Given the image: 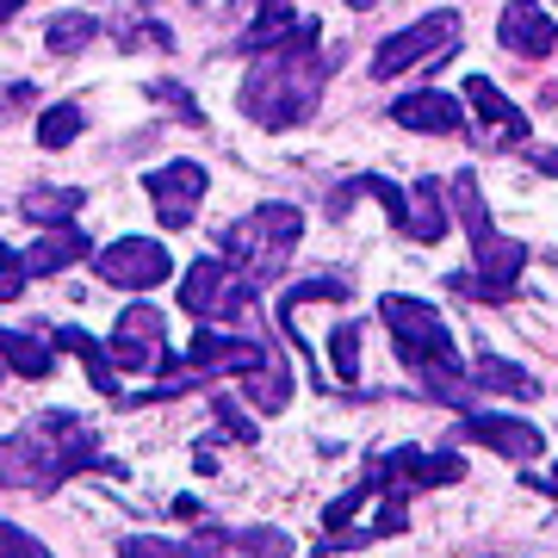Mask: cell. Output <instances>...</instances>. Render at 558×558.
<instances>
[{"instance_id": "obj_1", "label": "cell", "mask_w": 558, "mask_h": 558, "mask_svg": "<svg viewBox=\"0 0 558 558\" xmlns=\"http://www.w3.org/2000/svg\"><path fill=\"white\" fill-rule=\"evenodd\" d=\"M336 57L317 50V20H299L292 38L255 50V69L242 81V112L260 131H292L323 106V81H329Z\"/></svg>"}, {"instance_id": "obj_2", "label": "cell", "mask_w": 558, "mask_h": 558, "mask_svg": "<svg viewBox=\"0 0 558 558\" xmlns=\"http://www.w3.org/2000/svg\"><path fill=\"white\" fill-rule=\"evenodd\" d=\"M75 472H124L119 459H106L94 447V435L81 428L75 416H44L38 428H20V435L0 440V484L7 490H38L50 497L62 478H75Z\"/></svg>"}, {"instance_id": "obj_3", "label": "cell", "mask_w": 558, "mask_h": 558, "mask_svg": "<svg viewBox=\"0 0 558 558\" xmlns=\"http://www.w3.org/2000/svg\"><path fill=\"white\" fill-rule=\"evenodd\" d=\"M447 199H453L459 223H465V236H472L478 299H484V304H509V299H515V279L527 274V242L502 236L497 223H490V205H484L478 174H472V168H459V174L447 180Z\"/></svg>"}, {"instance_id": "obj_4", "label": "cell", "mask_w": 558, "mask_h": 558, "mask_svg": "<svg viewBox=\"0 0 558 558\" xmlns=\"http://www.w3.org/2000/svg\"><path fill=\"white\" fill-rule=\"evenodd\" d=\"M304 236V218L299 205H255L248 218L223 223V255H230V267H236L248 286H267V279L292 260V248H299Z\"/></svg>"}, {"instance_id": "obj_5", "label": "cell", "mask_w": 558, "mask_h": 558, "mask_svg": "<svg viewBox=\"0 0 558 558\" xmlns=\"http://www.w3.org/2000/svg\"><path fill=\"white\" fill-rule=\"evenodd\" d=\"M379 317L410 366H459V348H453V336H447V323H440L435 304L391 292V299H379Z\"/></svg>"}, {"instance_id": "obj_6", "label": "cell", "mask_w": 558, "mask_h": 558, "mask_svg": "<svg viewBox=\"0 0 558 558\" xmlns=\"http://www.w3.org/2000/svg\"><path fill=\"white\" fill-rule=\"evenodd\" d=\"M447 57H459V13L453 7H440V13H428V20L403 25L398 38L379 44V57H373V81H398L403 69H440Z\"/></svg>"}, {"instance_id": "obj_7", "label": "cell", "mask_w": 558, "mask_h": 558, "mask_svg": "<svg viewBox=\"0 0 558 558\" xmlns=\"http://www.w3.org/2000/svg\"><path fill=\"white\" fill-rule=\"evenodd\" d=\"M255 299V286H248V279H230V260L223 255H199L193 260V267H186V274H180V311H186V317H236L242 304Z\"/></svg>"}, {"instance_id": "obj_8", "label": "cell", "mask_w": 558, "mask_h": 558, "mask_svg": "<svg viewBox=\"0 0 558 558\" xmlns=\"http://www.w3.org/2000/svg\"><path fill=\"white\" fill-rule=\"evenodd\" d=\"M94 267H100V279L119 286V292H149V286H161V279L174 274V255H168L156 236H119L112 248L94 255Z\"/></svg>"}, {"instance_id": "obj_9", "label": "cell", "mask_w": 558, "mask_h": 558, "mask_svg": "<svg viewBox=\"0 0 558 558\" xmlns=\"http://www.w3.org/2000/svg\"><path fill=\"white\" fill-rule=\"evenodd\" d=\"M465 478V459L453 453H422V447H398V453L373 459V484L385 497H403V490H428V484H459Z\"/></svg>"}, {"instance_id": "obj_10", "label": "cell", "mask_w": 558, "mask_h": 558, "mask_svg": "<svg viewBox=\"0 0 558 558\" xmlns=\"http://www.w3.org/2000/svg\"><path fill=\"white\" fill-rule=\"evenodd\" d=\"M205 168L199 161H168V168H156V174H143V193L156 199V218L168 223V230H180V223H193V211H199L205 199Z\"/></svg>"}, {"instance_id": "obj_11", "label": "cell", "mask_w": 558, "mask_h": 558, "mask_svg": "<svg viewBox=\"0 0 558 558\" xmlns=\"http://www.w3.org/2000/svg\"><path fill=\"white\" fill-rule=\"evenodd\" d=\"M161 329H168V317H161L156 304H131L119 317V329H112V366H119V373H156L161 366Z\"/></svg>"}, {"instance_id": "obj_12", "label": "cell", "mask_w": 558, "mask_h": 558, "mask_svg": "<svg viewBox=\"0 0 558 558\" xmlns=\"http://www.w3.org/2000/svg\"><path fill=\"white\" fill-rule=\"evenodd\" d=\"M465 435L478 440V447H490V453H502V459H527L534 465L539 453H546V435H539L534 422H515V416H490V410H472L465 416Z\"/></svg>"}, {"instance_id": "obj_13", "label": "cell", "mask_w": 558, "mask_h": 558, "mask_svg": "<svg viewBox=\"0 0 558 558\" xmlns=\"http://www.w3.org/2000/svg\"><path fill=\"white\" fill-rule=\"evenodd\" d=\"M497 38L515 50V57H546L558 44V25H553V13L539 7V0H509L502 7V20H497Z\"/></svg>"}, {"instance_id": "obj_14", "label": "cell", "mask_w": 558, "mask_h": 558, "mask_svg": "<svg viewBox=\"0 0 558 558\" xmlns=\"http://www.w3.org/2000/svg\"><path fill=\"white\" fill-rule=\"evenodd\" d=\"M391 119L403 124V131H428V137H453V131H465V106L453 100V94H403L398 106H391Z\"/></svg>"}, {"instance_id": "obj_15", "label": "cell", "mask_w": 558, "mask_h": 558, "mask_svg": "<svg viewBox=\"0 0 558 558\" xmlns=\"http://www.w3.org/2000/svg\"><path fill=\"white\" fill-rule=\"evenodd\" d=\"M465 100L478 106V119L497 131V143H527V112H521V106H509V94H502L497 81L472 75V81H465Z\"/></svg>"}, {"instance_id": "obj_16", "label": "cell", "mask_w": 558, "mask_h": 558, "mask_svg": "<svg viewBox=\"0 0 558 558\" xmlns=\"http://www.w3.org/2000/svg\"><path fill=\"white\" fill-rule=\"evenodd\" d=\"M242 385H248V403H255L260 416H279L292 403V360L267 348V360H260L255 373H242Z\"/></svg>"}, {"instance_id": "obj_17", "label": "cell", "mask_w": 558, "mask_h": 558, "mask_svg": "<svg viewBox=\"0 0 558 558\" xmlns=\"http://www.w3.org/2000/svg\"><path fill=\"white\" fill-rule=\"evenodd\" d=\"M57 348L81 360V373L94 379V391H100V398H119V366H112V348H100L87 329H57Z\"/></svg>"}, {"instance_id": "obj_18", "label": "cell", "mask_w": 558, "mask_h": 558, "mask_svg": "<svg viewBox=\"0 0 558 558\" xmlns=\"http://www.w3.org/2000/svg\"><path fill=\"white\" fill-rule=\"evenodd\" d=\"M447 186H435V180H416L410 186V211H403V236L410 242H440L447 236Z\"/></svg>"}, {"instance_id": "obj_19", "label": "cell", "mask_w": 558, "mask_h": 558, "mask_svg": "<svg viewBox=\"0 0 558 558\" xmlns=\"http://www.w3.org/2000/svg\"><path fill=\"white\" fill-rule=\"evenodd\" d=\"M465 373H472V385H478V391H502V398H527V403L539 398L534 373H527V366H515V360H502V354H478Z\"/></svg>"}, {"instance_id": "obj_20", "label": "cell", "mask_w": 558, "mask_h": 558, "mask_svg": "<svg viewBox=\"0 0 558 558\" xmlns=\"http://www.w3.org/2000/svg\"><path fill=\"white\" fill-rule=\"evenodd\" d=\"M81 255H94V248H87V230H81V223H57V230L25 255V267H32V274H62V267H75Z\"/></svg>"}, {"instance_id": "obj_21", "label": "cell", "mask_w": 558, "mask_h": 558, "mask_svg": "<svg viewBox=\"0 0 558 558\" xmlns=\"http://www.w3.org/2000/svg\"><path fill=\"white\" fill-rule=\"evenodd\" d=\"M0 366L7 373H20V379H50V348H44V336H32V329H0Z\"/></svg>"}, {"instance_id": "obj_22", "label": "cell", "mask_w": 558, "mask_h": 558, "mask_svg": "<svg viewBox=\"0 0 558 558\" xmlns=\"http://www.w3.org/2000/svg\"><path fill=\"white\" fill-rule=\"evenodd\" d=\"M81 186H32L20 199V211L32 223H44V230H57V223H75V211H81Z\"/></svg>"}, {"instance_id": "obj_23", "label": "cell", "mask_w": 558, "mask_h": 558, "mask_svg": "<svg viewBox=\"0 0 558 558\" xmlns=\"http://www.w3.org/2000/svg\"><path fill=\"white\" fill-rule=\"evenodd\" d=\"M94 32H100V25L87 20V13H57V20L44 25V44H50L57 57H75V50L94 44Z\"/></svg>"}, {"instance_id": "obj_24", "label": "cell", "mask_w": 558, "mask_h": 558, "mask_svg": "<svg viewBox=\"0 0 558 558\" xmlns=\"http://www.w3.org/2000/svg\"><path fill=\"white\" fill-rule=\"evenodd\" d=\"M75 137H81V106L75 100L50 106V112L38 119V143H44V149H69Z\"/></svg>"}, {"instance_id": "obj_25", "label": "cell", "mask_w": 558, "mask_h": 558, "mask_svg": "<svg viewBox=\"0 0 558 558\" xmlns=\"http://www.w3.org/2000/svg\"><path fill=\"white\" fill-rule=\"evenodd\" d=\"M329 366H336L341 385L360 379V323H341L336 336H329Z\"/></svg>"}, {"instance_id": "obj_26", "label": "cell", "mask_w": 558, "mask_h": 558, "mask_svg": "<svg viewBox=\"0 0 558 558\" xmlns=\"http://www.w3.org/2000/svg\"><path fill=\"white\" fill-rule=\"evenodd\" d=\"M25 279H32V267H25V255H13L7 242H0V304H13L25 292Z\"/></svg>"}, {"instance_id": "obj_27", "label": "cell", "mask_w": 558, "mask_h": 558, "mask_svg": "<svg viewBox=\"0 0 558 558\" xmlns=\"http://www.w3.org/2000/svg\"><path fill=\"white\" fill-rule=\"evenodd\" d=\"M0 558H44V546L25 527H13V521H0Z\"/></svg>"}, {"instance_id": "obj_28", "label": "cell", "mask_w": 558, "mask_h": 558, "mask_svg": "<svg viewBox=\"0 0 558 558\" xmlns=\"http://www.w3.org/2000/svg\"><path fill=\"white\" fill-rule=\"evenodd\" d=\"M124 553H131V558H174V553H193V546H180V539H149V534H131V539H124Z\"/></svg>"}, {"instance_id": "obj_29", "label": "cell", "mask_w": 558, "mask_h": 558, "mask_svg": "<svg viewBox=\"0 0 558 558\" xmlns=\"http://www.w3.org/2000/svg\"><path fill=\"white\" fill-rule=\"evenodd\" d=\"M20 106H32V81H7V87H0V124L13 119Z\"/></svg>"}, {"instance_id": "obj_30", "label": "cell", "mask_w": 558, "mask_h": 558, "mask_svg": "<svg viewBox=\"0 0 558 558\" xmlns=\"http://www.w3.org/2000/svg\"><path fill=\"white\" fill-rule=\"evenodd\" d=\"M211 410H218V422H223V428H230V435H236V440H255V422L242 416V410H236V403H230V398H223V403H211Z\"/></svg>"}, {"instance_id": "obj_31", "label": "cell", "mask_w": 558, "mask_h": 558, "mask_svg": "<svg viewBox=\"0 0 558 558\" xmlns=\"http://www.w3.org/2000/svg\"><path fill=\"white\" fill-rule=\"evenodd\" d=\"M534 168H539V174H558V143H553V149H534Z\"/></svg>"}, {"instance_id": "obj_32", "label": "cell", "mask_w": 558, "mask_h": 558, "mask_svg": "<svg viewBox=\"0 0 558 558\" xmlns=\"http://www.w3.org/2000/svg\"><path fill=\"white\" fill-rule=\"evenodd\" d=\"M25 0H0V20H13V13H20Z\"/></svg>"}, {"instance_id": "obj_33", "label": "cell", "mask_w": 558, "mask_h": 558, "mask_svg": "<svg viewBox=\"0 0 558 558\" xmlns=\"http://www.w3.org/2000/svg\"><path fill=\"white\" fill-rule=\"evenodd\" d=\"M348 7H354V13H366V7H379V0H348Z\"/></svg>"}]
</instances>
